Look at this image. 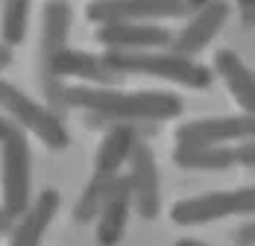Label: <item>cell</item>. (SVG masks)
<instances>
[{"label": "cell", "mask_w": 255, "mask_h": 246, "mask_svg": "<svg viewBox=\"0 0 255 246\" xmlns=\"http://www.w3.org/2000/svg\"><path fill=\"white\" fill-rule=\"evenodd\" d=\"M9 129H12V121H9V118H3V115H0V141H3V138H6V135H9Z\"/></svg>", "instance_id": "obj_23"}, {"label": "cell", "mask_w": 255, "mask_h": 246, "mask_svg": "<svg viewBox=\"0 0 255 246\" xmlns=\"http://www.w3.org/2000/svg\"><path fill=\"white\" fill-rule=\"evenodd\" d=\"M253 173H255V170H253Z\"/></svg>", "instance_id": "obj_27"}, {"label": "cell", "mask_w": 255, "mask_h": 246, "mask_svg": "<svg viewBox=\"0 0 255 246\" xmlns=\"http://www.w3.org/2000/svg\"><path fill=\"white\" fill-rule=\"evenodd\" d=\"M229 12H232L229 0H208L205 6H200V9L191 15V21L173 35L170 53L191 56V59H194V56H197L200 50L208 47V41L220 32V26L226 24Z\"/></svg>", "instance_id": "obj_9"}, {"label": "cell", "mask_w": 255, "mask_h": 246, "mask_svg": "<svg viewBox=\"0 0 255 246\" xmlns=\"http://www.w3.org/2000/svg\"><path fill=\"white\" fill-rule=\"evenodd\" d=\"M176 246H211V244H203V241H194V238H182V241H176Z\"/></svg>", "instance_id": "obj_24"}, {"label": "cell", "mask_w": 255, "mask_h": 246, "mask_svg": "<svg viewBox=\"0 0 255 246\" xmlns=\"http://www.w3.org/2000/svg\"><path fill=\"white\" fill-rule=\"evenodd\" d=\"M214 71L226 82L232 100L247 115H255V74L244 65V59L235 50H217L214 53Z\"/></svg>", "instance_id": "obj_14"}, {"label": "cell", "mask_w": 255, "mask_h": 246, "mask_svg": "<svg viewBox=\"0 0 255 246\" xmlns=\"http://www.w3.org/2000/svg\"><path fill=\"white\" fill-rule=\"evenodd\" d=\"M129 188H132V208L141 220H155L161 214V182L155 155L147 141H138L129 152Z\"/></svg>", "instance_id": "obj_8"}, {"label": "cell", "mask_w": 255, "mask_h": 246, "mask_svg": "<svg viewBox=\"0 0 255 246\" xmlns=\"http://www.w3.org/2000/svg\"><path fill=\"white\" fill-rule=\"evenodd\" d=\"M238 6H241V12H244V9H250V6H255V0H238Z\"/></svg>", "instance_id": "obj_25"}, {"label": "cell", "mask_w": 255, "mask_h": 246, "mask_svg": "<svg viewBox=\"0 0 255 246\" xmlns=\"http://www.w3.org/2000/svg\"><path fill=\"white\" fill-rule=\"evenodd\" d=\"M241 21H244L247 29H253V26H255V6H250V9H244V12H241Z\"/></svg>", "instance_id": "obj_22"}, {"label": "cell", "mask_w": 255, "mask_h": 246, "mask_svg": "<svg viewBox=\"0 0 255 246\" xmlns=\"http://www.w3.org/2000/svg\"><path fill=\"white\" fill-rule=\"evenodd\" d=\"M71 109H82V123L91 129H109L112 123H164L176 121L185 103L167 91H118L106 85H68Z\"/></svg>", "instance_id": "obj_1"}, {"label": "cell", "mask_w": 255, "mask_h": 246, "mask_svg": "<svg viewBox=\"0 0 255 246\" xmlns=\"http://www.w3.org/2000/svg\"><path fill=\"white\" fill-rule=\"evenodd\" d=\"M173 161L185 170H226L235 164V155L232 147H176Z\"/></svg>", "instance_id": "obj_15"}, {"label": "cell", "mask_w": 255, "mask_h": 246, "mask_svg": "<svg viewBox=\"0 0 255 246\" xmlns=\"http://www.w3.org/2000/svg\"><path fill=\"white\" fill-rule=\"evenodd\" d=\"M106 65L115 68L118 74H141V76H161V79H170L179 82L185 88H194V91H203L211 85L214 74L194 62L191 56H179V53H155V50H135V53H121V50H106Z\"/></svg>", "instance_id": "obj_2"}, {"label": "cell", "mask_w": 255, "mask_h": 246, "mask_svg": "<svg viewBox=\"0 0 255 246\" xmlns=\"http://www.w3.org/2000/svg\"><path fill=\"white\" fill-rule=\"evenodd\" d=\"M0 191H3V208L9 217H21L32 205V152L26 141V129L12 123L9 135L0 141Z\"/></svg>", "instance_id": "obj_3"}, {"label": "cell", "mask_w": 255, "mask_h": 246, "mask_svg": "<svg viewBox=\"0 0 255 246\" xmlns=\"http://www.w3.org/2000/svg\"><path fill=\"white\" fill-rule=\"evenodd\" d=\"M241 214L255 217V185L238 188V191H214V194L188 197L179 199L170 208V220L176 226H203V223L241 217Z\"/></svg>", "instance_id": "obj_5"}, {"label": "cell", "mask_w": 255, "mask_h": 246, "mask_svg": "<svg viewBox=\"0 0 255 246\" xmlns=\"http://www.w3.org/2000/svg\"><path fill=\"white\" fill-rule=\"evenodd\" d=\"M188 3H191V9H194V12H197V9H200V6H205V3H208V0H188Z\"/></svg>", "instance_id": "obj_26"}, {"label": "cell", "mask_w": 255, "mask_h": 246, "mask_svg": "<svg viewBox=\"0 0 255 246\" xmlns=\"http://www.w3.org/2000/svg\"><path fill=\"white\" fill-rule=\"evenodd\" d=\"M71 3L68 0H47L41 6V50H38V79L50 74L53 62L62 50H68V32H71Z\"/></svg>", "instance_id": "obj_11"}, {"label": "cell", "mask_w": 255, "mask_h": 246, "mask_svg": "<svg viewBox=\"0 0 255 246\" xmlns=\"http://www.w3.org/2000/svg\"><path fill=\"white\" fill-rule=\"evenodd\" d=\"M255 141V115H229V118H203L182 123L176 129V147H223V144Z\"/></svg>", "instance_id": "obj_7"}, {"label": "cell", "mask_w": 255, "mask_h": 246, "mask_svg": "<svg viewBox=\"0 0 255 246\" xmlns=\"http://www.w3.org/2000/svg\"><path fill=\"white\" fill-rule=\"evenodd\" d=\"M232 244L235 246H255V217L232 232Z\"/></svg>", "instance_id": "obj_19"}, {"label": "cell", "mask_w": 255, "mask_h": 246, "mask_svg": "<svg viewBox=\"0 0 255 246\" xmlns=\"http://www.w3.org/2000/svg\"><path fill=\"white\" fill-rule=\"evenodd\" d=\"M194 15L188 0H94L85 9L91 24H144L161 18Z\"/></svg>", "instance_id": "obj_6"}, {"label": "cell", "mask_w": 255, "mask_h": 246, "mask_svg": "<svg viewBox=\"0 0 255 246\" xmlns=\"http://www.w3.org/2000/svg\"><path fill=\"white\" fill-rule=\"evenodd\" d=\"M62 205V197L56 188H44L38 197L32 199V205L15 220L9 232V246H41V238L53 223L56 211Z\"/></svg>", "instance_id": "obj_12"}, {"label": "cell", "mask_w": 255, "mask_h": 246, "mask_svg": "<svg viewBox=\"0 0 255 246\" xmlns=\"http://www.w3.org/2000/svg\"><path fill=\"white\" fill-rule=\"evenodd\" d=\"M0 112L12 123H18L21 129L32 132L44 147L50 149L71 147V135H68V126L62 121V115L53 112L50 106H41L32 97H26L21 88H15L6 79H0Z\"/></svg>", "instance_id": "obj_4"}, {"label": "cell", "mask_w": 255, "mask_h": 246, "mask_svg": "<svg viewBox=\"0 0 255 246\" xmlns=\"http://www.w3.org/2000/svg\"><path fill=\"white\" fill-rule=\"evenodd\" d=\"M173 35L176 32L158 24H100L94 32V38L106 50H121V53L170 47Z\"/></svg>", "instance_id": "obj_10"}, {"label": "cell", "mask_w": 255, "mask_h": 246, "mask_svg": "<svg viewBox=\"0 0 255 246\" xmlns=\"http://www.w3.org/2000/svg\"><path fill=\"white\" fill-rule=\"evenodd\" d=\"M12 226H15V217H9V211L0 205V235H9Z\"/></svg>", "instance_id": "obj_20"}, {"label": "cell", "mask_w": 255, "mask_h": 246, "mask_svg": "<svg viewBox=\"0 0 255 246\" xmlns=\"http://www.w3.org/2000/svg\"><path fill=\"white\" fill-rule=\"evenodd\" d=\"M29 3L32 0H0V41L15 47L26 38Z\"/></svg>", "instance_id": "obj_16"}, {"label": "cell", "mask_w": 255, "mask_h": 246, "mask_svg": "<svg viewBox=\"0 0 255 246\" xmlns=\"http://www.w3.org/2000/svg\"><path fill=\"white\" fill-rule=\"evenodd\" d=\"M9 62H12V44L0 41V71H3V68H9Z\"/></svg>", "instance_id": "obj_21"}, {"label": "cell", "mask_w": 255, "mask_h": 246, "mask_svg": "<svg viewBox=\"0 0 255 246\" xmlns=\"http://www.w3.org/2000/svg\"><path fill=\"white\" fill-rule=\"evenodd\" d=\"M132 208V188L129 176H118L103 199V208L97 214V244L100 246H118L127 229V217Z\"/></svg>", "instance_id": "obj_13"}, {"label": "cell", "mask_w": 255, "mask_h": 246, "mask_svg": "<svg viewBox=\"0 0 255 246\" xmlns=\"http://www.w3.org/2000/svg\"><path fill=\"white\" fill-rule=\"evenodd\" d=\"M232 155H235V164L255 170V141H244V144L232 147Z\"/></svg>", "instance_id": "obj_18"}, {"label": "cell", "mask_w": 255, "mask_h": 246, "mask_svg": "<svg viewBox=\"0 0 255 246\" xmlns=\"http://www.w3.org/2000/svg\"><path fill=\"white\" fill-rule=\"evenodd\" d=\"M112 182H115V179H100V176H91V179H88L85 191L79 194L77 205H74V220L77 223L97 220V214H100V208H103V199L109 194Z\"/></svg>", "instance_id": "obj_17"}]
</instances>
